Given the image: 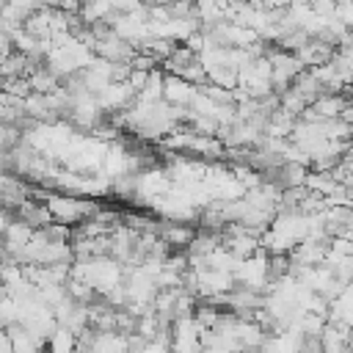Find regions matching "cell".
<instances>
[{
  "mask_svg": "<svg viewBox=\"0 0 353 353\" xmlns=\"http://www.w3.org/2000/svg\"><path fill=\"white\" fill-rule=\"evenodd\" d=\"M116 33H127V36H130V25H121V22H116ZM141 33H143V28L132 22V36H141Z\"/></svg>",
  "mask_w": 353,
  "mask_h": 353,
  "instance_id": "cell-1",
  "label": "cell"
}]
</instances>
